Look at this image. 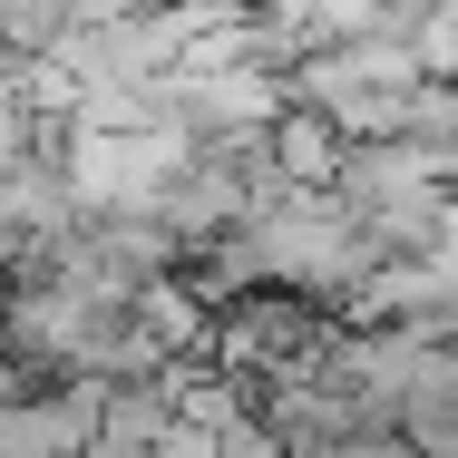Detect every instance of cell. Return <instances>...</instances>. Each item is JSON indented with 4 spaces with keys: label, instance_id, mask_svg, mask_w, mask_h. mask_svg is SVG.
Segmentation results:
<instances>
[{
    "label": "cell",
    "instance_id": "5",
    "mask_svg": "<svg viewBox=\"0 0 458 458\" xmlns=\"http://www.w3.org/2000/svg\"><path fill=\"white\" fill-rule=\"evenodd\" d=\"M264 166L283 176V195H322L332 166H342V137H332L312 107H274V127H264Z\"/></svg>",
    "mask_w": 458,
    "mask_h": 458
},
{
    "label": "cell",
    "instance_id": "1",
    "mask_svg": "<svg viewBox=\"0 0 458 458\" xmlns=\"http://www.w3.org/2000/svg\"><path fill=\"white\" fill-rule=\"evenodd\" d=\"M332 215L361 234L380 264L400 254H458V225H449V176L429 157H410L400 137H370V147H342L332 166Z\"/></svg>",
    "mask_w": 458,
    "mask_h": 458
},
{
    "label": "cell",
    "instance_id": "3",
    "mask_svg": "<svg viewBox=\"0 0 458 458\" xmlns=\"http://www.w3.org/2000/svg\"><path fill=\"white\" fill-rule=\"evenodd\" d=\"M322 342H332V322L312 312V302H293V293H234L225 312H205V352L195 370H225V380H244V390H274V380H302V370L322 361Z\"/></svg>",
    "mask_w": 458,
    "mask_h": 458
},
{
    "label": "cell",
    "instance_id": "4",
    "mask_svg": "<svg viewBox=\"0 0 458 458\" xmlns=\"http://www.w3.org/2000/svg\"><path fill=\"white\" fill-rule=\"evenodd\" d=\"M98 410L107 390L98 380H59V390H30L0 410V458H79L98 439Z\"/></svg>",
    "mask_w": 458,
    "mask_h": 458
},
{
    "label": "cell",
    "instance_id": "7",
    "mask_svg": "<svg viewBox=\"0 0 458 458\" xmlns=\"http://www.w3.org/2000/svg\"><path fill=\"white\" fill-rule=\"evenodd\" d=\"M69 30V0H0V69L49 59V39Z\"/></svg>",
    "mask_w": 458,
    "mask_h": 458
},
{
    "label": "cell",
    "instance_id": "6",
    "mask_svg": "<svg viewBox=\"0 0 458 458\" xmlns=\"http://www.w3.org/2000/svg\"><path fill=\"white\" fill-rule=\"evenodd\" d=\"M400 147L429 157L439 176H458V89H429V79H420V89L400 98Z\"/></svg>",
    "mask_w": 458,
    "mask_h": 458
},
{
    "label": "cell",
    "instance_id": "2",
    "mask_svg": "<svg viewBox=\"0 0 458 458\" xmlns=\"http://www.w3.org/2000/svg\"><path fill=\"white\" fill-rule=\"evenodd\" d=\"M244 254H254V274L274 283V293L312 302L322 322H342V302H352L361 274L380 264L361 234L332 215V195H283V205H264V215L244 225Z\"/></svg>",
    "mask_w": 458,
    "mask_h": 458
},
{
    "label": "cell",
    "instance_id": "8",
    "mask_svg": "<svg viewBox=\"0 0 458 458\" xmlns=\"http://www.w3.org/2000/svg\"><path fill=\"white\" fill-rule=\"evenodd\" d=\"M0 79H10V69H0Z\"/></svg>",
    "mask_w": 458,
    "mask_h": 458
}]
</instances>
